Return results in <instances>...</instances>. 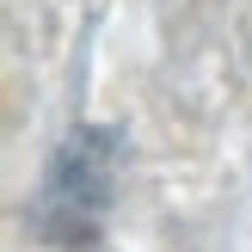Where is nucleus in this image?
<instances>
[{"label": "nucleus", "mask_w": 252, "mask_h": 252, "mask_svg": "<svg viewBox=\"0 0 252 252\" xmlns=\"http://www.w3.org/2000/svg\"><path fill=\"white\" fill-rule=\"evenodd\" d=\"M117 166L123 148L111 129L98 123L74 129L43 166V185L31 191V228L49 246H93L111 216V197H117Z\"/></svg>", "instance_id": "1"}]
</instances>
